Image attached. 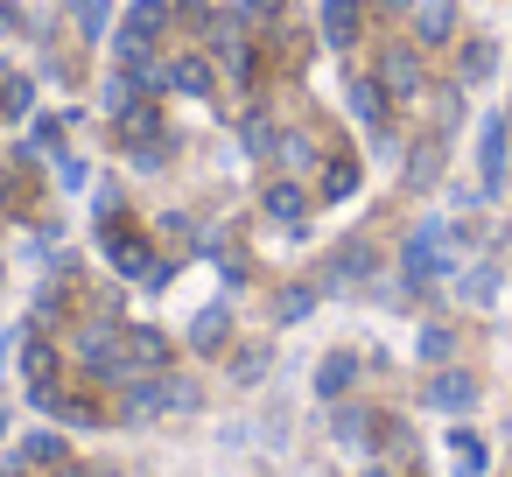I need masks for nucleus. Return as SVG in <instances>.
Wrapping results in <instances>:
<instances>
[{"label":"nucleus","mask_w":512,"mask_h":477,"mask_svg":"<svg viewBox=\"0 0 512 477\" xmlns=\"http://www.w3.org/2000/svg\"><path fill=\"white\" fill-rule=\"evenodd\" d=\"M400 267H407V295H421V288H428V281L442 274V225H421V232L407 239Z\"/></svg>","instance_id":"1"},{"label":"nucleus","mask_w":512,"mask_h":477,"mask_svg":"<svg viewBox=\"0 0 512 477\" xmlns=\"http://www.w3.org/2000/svg\"><path fill=\"white\" fill-rule=\"evenodd\" d=\"M505 141H512V127L484 120V134H477V176H484V190H505Z\"/></svg>","instance_id":"2"},{"label":"nucleus","mask_w":512,"mask_h":477,"mask_svg":"<svg viewBox=\"0 0 512 477\" xmlns=\"http://www.w3.org/2000/svg\"><path fill=\"white\" fill-rule=\"evenodd\" d=\"M421 400H428V407H442V414H463V407L477 400V379H470V372H435Z\"/></svg>","instance_id":"3"},{"label":"nucleus","mask_w":512,"mask_h":477,"mask_svg":"<svg viewBox=\"0 0 512 477\" xmlns=\"http://www.w3.org/2000/svg\"><path fill=\"white\" fill-rule=\"evenodd\" d=\"M351 379H358V358H351V351H330V358L316 365V393H323V400H344Z\"/></svg>","instance_id":"4"},{"label":"nucleus","mask_w":512,"mask_h":477,"mask_svg":"<svg viewBox=\"0 0 512 477\" xmlns=\"http://www.w3.org/2000/svg\"><path fill=\"white\" fill-rule=\"evenodd\" d=\"M414 29H421V43H449L456 36V0H421Z\"/></svg>","instance_id":"5"},{"label":"nucleus","mask_w":512,"mask_h":477,"mask_svg":"<svg viewBox=\"0 0 512 477\" xmlns=\"http://www.w3.org/2000/svg\"><path fill=\"white\" fill-rule=\"evenodd\" d=\"M162 85H176V92L204 99V92H211V64H204V57H176V64L162 71Z\"/></svg>","instance_id":"6"},{"label":"nucleus","mask_w":512,"mask_h":477,"mask_svg":"<svg viewBox=\"0 0 512 477\" xmlns=\"http://www.w3.org/2000/svg\"><path fill=\"white\" fill-rule=\"evenodd\" d=\"M358 36V0H323V43H351Z\"/></svg>","instance_id":"7"},{"label":"nucleus","mask_w":512,"mask_h":477,"mask_svg":"<svg viewBox=\"0 0 512 477\" xmlns=\"http://www.w3.org/2000/svg\"><path fill=\"white\" fill-rule=\"evenodd\" d=\"M225 337H232V309H225V302H218V309H204V316L190 323V344H197V351H218Z\"/></svg>","instance_id":"8"},{"label":"nucleus","mask_w":512,"mask_h":477,"mask_svg":"<svg viewBox=\"0 0 512 477\" xmlns=\"http://www.w3.org/2000/svg\"><path fill=\"white\" fill-rule=\"evenodd\" d=\"M22 463H36V470H64L71 449H64V435H43V428H36V435L22 442Z\"/></svg>","instance_id":"9"},{"label":"nucleus","mask_w":512,"mask_h":477,"mask_svg":"<svg viewBox=\"0 0 512 477\" xmlns=\"http://www.w3.org/2000/svg\"><path fill=\"white\" fill-rule=\"evenodd\" d=\"M379 71H386V85H393L400 99H414V92H421V64H414L407 50H386V64H379Z\"/></svg>","instance_id":"10"},{"label":"nucleus","mask_w":512,"mask_h":477,"mask_svg":"<svg viewBox=\"0 0 512 477\" xmlns=\"http://www.w3.org/2000/svg\"><path fill=\"white\" fill-rule=\"evenodd\" d=\"M351 113H358L365 127H386V92H379L372 78H358V85H351Z\"/></svg>","instance_id":"11"},{"label":"nucleus","mask_w":512,"mask_h":477,"mask_svg":"<svg viewBox=\"0 0 512 477\" xmlns=\"http://www.w3.org/2000/svg\"><path fill=\"white\" fill-rule=\"evenodd\" d=\"M449 456H456V470H463V477H484V442H477L470 428H456V435H449Z\"/></svg>","instance_id":"12"},{"label":"nucleus","mask_w":512,"mask_h":477,"mask_svg":"<svg viewBox=\"0 0 512 477\" xmlns=\"http://www.w3.org/2000/svg\"><path fill=\"white\" fill-rule=\"evenodd\" d=\"M267 211H274L281 225H295V218H302V190H295V183H274V190H267Z\"/></svg>","instance_id":"13"},{"label":"nucleus","mask_w":512,"mask_h":477,"mask_svg":"<svg viewBox=\"0 0 512 477\" xmlns=\"http://www.w3.org/2000/svg\"><path fill=\"white\" fill-rule=\"evenodd\" d=\"M365 274H372V253L365 246H344L337 267H330V281H365Z\"/></svg>","instance_id":"14"},{"label":"nucleus","mask_w":512,"mask_h":477,"mask_svg":"<svg viewBox=\"0 0 512 477\" xmlns=\"http://www.w3.org/2000/svg\"><path fill=\"white\" fill-rule=\"evenodd\" d=\"M491 64H498V50H491V43H470V50H463V85L491 78Z\"/></svg>","instance_id":"15"},{"label":"nucleus","mask_w":512,"mask_h":477,"mask_svg":"<svg viewBox=\"0 0 512 477\" xmlns=\"http://www.w3.org/2000/svg\"><path fill=\"white\" fill-rule=\"evenodd\" d=\"M134 92H141V78H134V71H127V78H113V85H106V113H120V120H127V113H134Z\"/></svg>","instance_id":"16"},{"label":"nucleus","mask_w":512,"mask_h":477,"mask_svg":"<svg viewBox=\"0 0 512 477\" xmlns=\"http://www.w3.org/2000/svg\"><path fill=\"white\" fill-rule=\"evenodd\" d=\"M358 190V162H330L323 169V197H351Z\"/></svg>","instance_id":"17"},{"label":"nucleus","mask_w":512,"mask_h":477,"mask_svg":"<svg viewBox=\"0 0 512 477\" xmlns=\"http://www.w3.org/2000/svg\"><path fill=\"white\" fill-rule=\"evenodd\" d=\"M29 99H36V85H29V78H15L8 92H0V113H8V120H22V113H29Z\"/></svg>","instance_id":"18"},{"label":"nucleus","mask_w":512,"mask_h":477,"mask_svg":"<svg viewBox=\"0 0 512 477\" xmlns=\"http://www.w3.org/2000/svg\"><path fill=\"white\" fill-rule=\"evenodd\" d=\"M463 295H470V302H491V295H498V267H470Z\"/></svg>","instance_id":"19"},{"label":"nucleus","mask_w":512,"mask_h":477,"mask_svg":"<svg viewBox=\"0 0 512 477\" xmlns=\"http://www.w3.org/2000/svg\"><path fill=\"white\" fill-rule=\"evenodd\" d=\"M421 358H428V365H442V358H449V330H442V323H428V330H421Z\"/></svg>","instance_id":"20"},{"label":"nucleus","mask_w":512,"mask_h":477,"mask_svg":"<svg viewBox=\"0 0 512 477\" xmlns=\"http://www.w3.org/2000/svg\"><path fill=\"white\" fill-rule=\"evenodd\" d=\"M309 302H316L309 288H288V295H281V323H302V316H309Z\"/></svg>","instance_id":"21"},{"label":"nucleus","mask_w":512,"mask_h":477,"mask_svg":"<svg viewBox=\"0 0 512 477\" xmlns=\"http://www.w3.org/2000/svg\"><path fill=\"white\" fill-rule=\"evenodd\" d=\"M162 393H169V407H197V379H169L162 372Z\"/></svg>","instance_id":"22"},{"label":"nucleus","mask_w":512,"mask_h":477,"mask_svg":"<svg viewBox=\"0 0 512 477\" xmlns=\"http://www.w3.org/2000/svg\"><path fill=\"white\" fill-rule=\"evenodd\" d=\"M281 162H295V169H309V162H316V148H309L302 134H288V141H281Z\"/></svg>","instance_id":"23"},{"label":"nucleus","mask_w":512,"mask_h":477,"mask_svg":"<svg viewBox=\"0 0 512 477\" xmlns=\"http://www.w3.org/2000/svg\"><path fill=\"white\" fill-rule=\"evenodd\" d=\"M435 169H442V148H421V155H414V169H407V176H414V190H421Z\"/></svg>","instance_id":"24"},{"label":"nucleus","mask_w":512,"mask_h":477,"mask_svg":"<svg viewBox=\"0 0 512 477\" xmlns=\"http://www.w3.org/2000/svg\"><path fill=\"white\" fill-rule=\"evenodd\" d=\"M78 22H85V36H99L106 29V0H78Z\"/></svg>","instance_id":"25"},{"label":"nucleus","mask_w":512,"mask_h":477,"mask_svg":"<svg viewBox=\"0 0 512 477\" xmlns=\"http://www.w3.org/2000/svg\"><path fill=\"white\" fill-rule=\"evenodd\" d=\"M379 8H414V0H379Z\"/></svg>","instance_id":"26"},{"label":"nucleus","mask_w":512,"mask_h":477,"mask_svg":"<svg viewBox=\"0 0 512 477\" xmlns=\"http://www.w3.org/2000/svg\"><path fill=\"white\" fill-rule=\"evenodd\" d=\"M505 127H512V113H505Z\"/></svg>","instance_id":"27"}]
</instances>
